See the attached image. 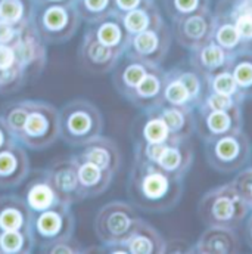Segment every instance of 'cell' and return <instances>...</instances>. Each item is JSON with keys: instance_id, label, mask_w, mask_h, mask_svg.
Masks as SVG:
<instances>
[{"instance_id": "cell-1", "label": "cell", "mask_w": 252, "mask_h": 254, "mask_svg": "<svg viewBox=\"0 0 252 254\" xmlns=\"http://www.w3.org/2000/svg\"><path fill=\"white\" fill-rule=\"evenodd\" d=\"M62 137L71 145H86L102 130V116L89 101L80 99L65 105L59 116Z\"/></svg>"}, {"instance_id": "cell-2", "label": "cell", "mask_w": 252, "mask_h": 254, "mask_svg": "<svg viewBox=\"0 0 252 254\" xmlns=\"http://www.w3.org/2000/svg\"><path fill=\"white\" fill-rule=\"evenodd\" d=\"M25 105L27 117L18 136L30 148L42 149L45 146H49L61 133L59 113L52 105H48L45 102L25 101Z\"/></svg>"}, {"instance_id": "cell-3", "label": "cell", "mask_w": 252, "mask_h": 254, "mask_svg": "<svg viewBox=\"0 0 252 254\" xmlns=\"http://www.w3.org/2000/svg\"><path fill=\"white\" fill-rule=\"evenodd\" d=\"M48 182L61 202L71 204L84 198L74 158L62 160L50 166L48 170Z\"/></svg>"}, {"instance_id": "cell-4", "label": "cell", "mask_w": 252, "mask_h": 254, "mask_svg": "<svg viewBox=\"0 0 252 254\" xmlns=\"http://www.w3.org/2000/svg\"><path fill=\"white\" fill-rule=\"evenodd\" d=\"M28 172V160L24 149L7 145L0 149V187L10 188L22 182Z\"/></svg>"}, {"instance_id": "cell-5", "label": "cell", "mask_w": 252, "mask_h": 254, "mask_svg": "<svg viewBox=\"0 0 252 254\" xmlns=\"http://www.w3.org/2000/svg\"><path fill=\"white\" fill-rule=\"evenodd\" d=\"M118 207L117 202L105 205L96 217V234L102 241L115 243L130 229V217Z\"/></svg>"}, {"instance_id": "cell-6", "label": "cell", "mask_w": 252, "mask_h": 254, "mask_svg": "<svg viewBox=\"0 0 252 254\" xmlns=\"http://www.w3.org/2000/svg\"><path fill=\"white\" fill-rule=\"evenodd\" d=\"M72 223V217L68 216V211L61 208L59 205H50L43 210L42 216L36 222V232L48 240V244L61 238L71 237L72 232L65 231L66 225Z\"/></svg>"}, {"instance_id": "cell-7", "label": "cell", "mask_w": 252, "mask_h": 254, "mask_svg": "<svg viewBox=\"0 0 252 254\" xmlns=\"http://www.w3.org/2000/svg\"><path fill=\"white\" fill-rule=\"evenodd\" d=\"M77 160L89 161L98 166L102 170L114 172L117 167V149L115 145L109 139H103L101 136L92 139L86 143V148L75 157Z\"/></svg>"}, {"instance_id": "cell-8", "label": "cell", "mask_w": 252, "mask_h": 254, "mask_svg": "<svg viewBox=\"0 0 252 254\" xmlns=\"http://www.w3.org/2000/svg\"><path fill=\"white\" fill-rule=\"evenodd\" d=\"M74 161L77 164L78 181H80L84 198L98 195L108 187V182L111 181V172L102 170L93 163L77 160L75 157H74Z\"/></svg>"}, {"instance_id": "cell-9", "label": "cell", "mask_w": 252, "mask_h": 254, "mask_svg": "<svg viewBox=\"0 0 252 254\" xmlns=\"http://www.w3.org/2000/svg\"><path fill=\"white\" fill-rule=\"evenodd\" d=\"M28 216L25 204L16 198H3L0 201V229L3 231H28Z\"/></svg>"}, {"instance_id": "cell-10", "label": "cell", "mask_w": 252, "mask_h": 254, "mask_svg": "<svg viewBox=\"0 0 252 254\" xmlns=\"http://www.w3.org/2000/svg\"><path fill=\"white\" fill-rule=\"evenodd\" d=\"M109 48L111 46L101 43L98 39L87 43V46L81 51V61L84 66L96 72H101L102 69L108 68L106 64L114 57V52Z\"/></svg>"}, {"instance_id": "cell-11", "label": "cell", "mask_w": 252, "mask_h": 254, "mask_svg": "<svg viewBox=\"0 0 252 254\" xmlns=\"http://www.w3.org/2000/svg\"><path fill=\"white\" fill-rule=\"evenodd\" d=\"M55 192L49 182H34L27 192V202L34 210H46L53 204Z\"/></svg>"}, {"instance_id": "cell-12", "label": "cell", "mask_w": 252, "mask_h": 254, "mask_svg": "<svg viewBox=\"0 0 252 254\" xmlns=\"http://www.w3.org/2000/svg\"><path fill=\"white\" fill-rule=\"evenodd\" d=\"M28 231H3L0 235V249L4 253L28 252L24 246Z\"/></svg>"}, {"instance_id": "cell-13", "label": "cell", "mask_w": 252, "mask_h": 254, "mask_svg": "<svg viewBox=\"0 0 252 254\" xmlns=\"http://www.w3.org/2000/svg\"><path fill=\"white\" fill-rule=\"evenodd\" d=\"M22 15V4L19 0H1L0 1V19L6 22H16Z\"/></svg>"}, {"instance_id": "cell-14", "label": "cell", "mask_w": 252, "mask_h": 254, "mask_svg": "<svg viewBox=\"0 0 252 254\" xmlns=\"http://www.w3.org/2000/svg\"><path fill=\"white\" fill-rule=\"evenodd\" d=\"M143 190L151 198L161 196L167 190V181L161 175H149L143 182Z\"/></svg>"}, {"instance_id": "cell-15", "label": "cell", "mask_w": 252, "mask_h": 254, "mask_svg": "<svg viewBox=\"0 0 252 254\" xmlns=\"http://www.w3.org/2000/svg\"><path fill=\"white\" fill-rule=\"evenodd\" d=\"M66 13L61 7H50L45 15V24L50 31H59L66 24Z\"/></svg>"}, {"instance_id": "cell-16", "label": "cell", "mask_w": 252, "mask_h": 254, "mask_svg": "<svg viewBox=\"0 0 252 254\" xmlns=\"http://www.w3.org/2000/svg\"><path fill=\"white\" fill-rule=\"evenodd\" d=\"M120 37H121L120 28L117 25H114V24H105V25H102L99 28V31H98V36H96V39L101 43L106 45V46L117 45L118 40H120Z\"/></svg>"}, {"instance_id": "cell-17", "label": "cell", "mask_w": 252, "mask_h": 254, "mask_svg": "<svg viewBox=\"0 0 252 254\" xmlns=\"http://www.w3.org/2000/svg\"><path fill=\"white\" fill-rule=\"evenodd\" d=\"M167 131H168V127H167V125L164 122L155 120V122H151L146 126V128H145V136L152 143H159V142H162L167 137Z\"/></svg>"}, {"instance_id": "cell-18", "label": "cell", "mask_w": 252, "mask_h": 254, "mask_svg": "<svg viewBox=\"0 0 252 254\" xmlns=\"http://www.w3.org/2000/svg\"><path fill=\"white\" fill-rule=\"evenodd\" d=\"M134 45H136L137 52H140V54H151L156 48V37L151 31H143V33H140L136 37Z\"/></svg>"}, {"instance_id": "cell-19", "label": "cell", "mask_w": 252, "mask_h": 254, "mask_svg": "<svg viewBox=\"0 0 252 254\" xmlns=\"http://www.w3.org/2000/svg\"><path fill=\"white\" fill-rule=\"evenodd\" d=\"M126 25L130 31H143L148 25V18L143 12L134 10L131 13H128L126 18Z\"/></svg>"}, {"instance_id": "cell-20", "label": "cell", "mask_w": 252, "mask_h": 254, "mask_svg": "<svg viewBox=\"0 0 252 254\" xmlns=\"http://www.w3.org/2000/svg\"><path fill=\"white\" fill-rule=\"evenodd\" d=\"M188 96H189V92H188V89L183 86L182 81H180V83H173V84H170L168 89H167V98H168L171 102H174V104H180V102L186 101Z\"/></svg>"}, {"instance_id": "cell-21", "label": "cell", "mask_w": 252, "mask_h": 254, "mask_svg": "<svg viewBox=\"0 0 252 254\" xmlns=\"http://www.w3.org/2000/svg\"><path fill=\"white\" fill-rule=\"evenodd\" d=\"M159 83L153 75H145L143 80L137 84V90L143 96H152L158 92Z\"/></svg>"}, {"instance_id": "cell-22", "label": "cell", "mask_w": 252, "mask_h": 254, "mask_svg": "<svg viewBox=\"0 0 252 254\" xmlns=\"http://www.w3.org/2000/svg\"><path fill=\"white\" fill-rule=\"evenodd\" d=\"M16 64L13 48L7 45H0V71H6Z\"/></svg>"}, {"instance_id": "cell-23", "label": "cell", "mask_w": 252, "mask_h": 254, "mask_svg": "<svg viewBox=\"0 0 252 254\" xmlns=\"http://www.w3.org/2000/svg\"><path fill=\"white\" fill-rule=\"evenodd\" d=\"M145 75H146L145 69L140 65H131V66L127 68L126 72H124V81L128 86L137 87V84L143 80Z\"/></svg>"}, {"instance_id": "cell-24", "label": "cell", "mask_w": 252, "mask_h": 254, "mask_svg": "<svg viewBox=\"0 0 252 254\" xmlns=\"http://www.w3.org/2000/svg\"><path fill=\"white\" fill-rule=\"evenodd\" d=\"M214 86H215V90H217L218 93L230 95V93H233V90H235V80H233L230 75L223 74V75H220V77L215 80Z\"/></svg>"}, {"instance_id": "cell-25", "label": "cell", "mask_w": 252, "mask_h": 254, "mask_svg": "<svg viewBox=\"0 0 252 254\" xmlns=\"http://www.w3.org/2000/svg\"><path fill=\"white\" fill-rule=\"evenodd\" d=\"M238 37H239L238 30H235L233 27H229V25L223 27L218 33V40L224 46H233L238 42Z\"/></svg>"}, {"instance_id": "cell-26", "label": "cell", "mask_w": 252, "mask_h": 254, "mask_svg": "<svg viewBox=\"0 0 252 254\" xmlns=\"http://www.w3.org/2000/svg\"><path fill=\"white\" fill-rule=\"evenodd\" d=\"M217 152L221 158H233L238 154V145L232 139H223L218 143Z\"/></svg>"}, {"instance_id": "cell-27", "label": "cell", "mask_w": 252, "mask_h": 254, "mask_svg": "<svg viewBox=\"0 0 252 254\" xmlns=\"http://www.w3.org/2000/svg\"><path fill=\"white\" fill-rule=\"evenodd\" d=\"M208 123H209V127L214 131H223V130H226L227 126H229V117L224 113L217 111V113H214V114L209 116Z\"/></svg>"}, {"instance_id": "cell-28", "label": "cell", "mask_w": 252, "mask_h": 254, "mask_svg": "<svg viewBox=\"0 0 252 254\" xmlns=\"http://www.w3.org/2000/svg\"><path fill=\"white\" fill-rule=\"evenodd\" d=\"M158 161H159L161 166L165 167V169H174V167L179 164V161H180V155H179L177 151H174V149H167V148H165V151L162 152V155L159 157Z\"/></svg>"}, {"instance_id": "cell-29", "label": "cell", "mask_w": 252, "mask_h": 254, "mask_svg": "<svg viewBox=\"0 0 252 254\" xmlns=\"http://www.w3.org/2000/svg\"><path fill=\"white\" fill-rule=\"evenodd\" d=\"M202 60L206 65L215 66V65L221 64V61H223V52L218 48H214V46L208 48V49H205V52L202 55Z\"/></svg>"}, {"instance_id": "cell-30", "label": "cell", "mask_w": 252, "mask_h": 254, "mask_svg": "<svg viewBox=\"0 0 252 254\" xmlns=\"http://www.w3.org/2000/svg\"><path fill=\"white\" fill-rule=\"evenodd\" d=\"M232 211H233V208H232V204H230V201L229 199H226V198H221V199H218L217 202H215V207H214V214L218 217V219H229L230 216H232Z\"/></svg>"}, {"instance_id": "cell-31", "label": "cell", "mask_w": 252, "mask_h": 254, "mask_svg": "<svg viewBox=\"0 0 252 254\" xmlns=\"http://www.w3.org/2000/svg\"><path fill=\"white\" fill-rule=\"evenodd\" d=\"M130 252L133 253H151L152 246L148 238L143 237H136L130 241Z\"/></svg>"}, {"instance_id": "cell-32", "label": "cell", "mask_w": 252, "mask_h": 254, "mask_svg": "<svg viewBox=\"0 0 252 254\" xmlns=\"http://www.w3.org/2000/svg\"><path fill=\"white\" fill-rule=\"evenodd\" d=\"M235 78L241 83V84H250L252 83V66L248 64L241 65L236 72H235Z\"/></svg>"}, {"instance_id": "cell-33", "label": "cell", "mask_w": 252, "mask_h": 254, "mask_svg": "<svg viewBox=\"0 0 252 254\" xmlns=\"http://www.w3.org/2000/svg\"><path fill=\"white\" fill-rule=\"evenodd\" d=\"M164 123L167 125L168 128L176 130V128H179V127L182 126L183 117H182V114L179 111H167L165 116H164Z\"/></svg>"}, {"instance_id": "cell-34", "label": "cell", "mask_w": 252, "mask_h": 254, "mask_svg": "<svg viewBox=\"0 0 252 254\" xmlns=\"http://www.w3.org/2000/svg\"><path fill=\"white\" fill-rule=\"evenodd\" d=\"M186 30H188V33H189L190 36L199 37L203 33V30H205V24H203V21L201 18H192L186 24Z\"/></svg>"}, {"instance_id": "cell-35", "label": "cell", "mask_w": 252, "mask_h": 254, "mask_svg": "<svg viewBox=\"0 0 252 254\" xmlns=\"http://www.w3.org/2000/svg\"><path fill=\"white\" fill-rule=\"evenodd\" d=\"M13 39V28L9 22L0 19V45H9Z\"/></svg>"}, {"instance_id": "cell-36", "label": "cell", "mask_w": 252, "mask_h": 254, "mask_svg": "<svg viewBox=\"0 0 252 254\" xmlns=\"http://www.w3.org/2000/svg\"><path fill=\"white\" fill-rule=\"evenodd\" d=\"M211 107L217 111H224L230 107V99L227 95H223V93H218L215 96L211 98Z\"/></svg>"}, {"instance_id": "cell-37", "label": "cell", "mask_w": 252, "mask_h": 254, "mask_svg": "<svg viewBox=\"0 0 252 254\" xmlns=\"http://www.w3.org/2000/svg\"><path fill=\"white\" fill-rule=\"evenodd\" d=\"M238 33L244 37H252V16H242L238 21Z\"/></svg>"}, {"instance_id": "cell-38", "label": "cell", "mask_w": 252, "mask_h": 254, "mask_svg": "<svg viewBox=\"0 0 252 254\" xmlns=\"http://www.w3.org/2000/svg\"><path fill=\"white\" fill-rule=\"evenodd\" d=\"M10 136H12L10 128L0 119V149L7 146V145H12V137Z\"/></svg>"}, {"instance_id": "cell-39", "label": "cell", "mask_w": 252, "mask_h": 254, "mask_svg": "<svg viewBox=\"0 0 252 254\" xmlns=\"http://www.w3.org/2000/svg\"><path fill=\"white\" fill-rule=\"evenodd\" d=\"M182 83H183V86L188 89L189 93H195V92L198 90V81H196V78H195L193 75H185V77L182 78Z\"/></svg>"}, {"instance_id": "cell-40", "label": "cell", "mask_w": 252, "mask_h": 254, "mask_svg": "<svg viewBox=\"0 0 252 254\" xmlns=\"http://www.w3.org/2000/svg\"><path fill=\"white\" fill-rule=\"evenodd\" d=\"M164 151H165V146H162V145H159V143H153V145L149 148L148 154H149V157H151L152 160L158 161V160H159V157L162 155V152H164Z\"/></svg>"}, {"instance_id": "cell-41", "label": "cell", "mask_w": 252, "mask_h": 254, "mask_svg": "<svg viewBox=\"0 0 252 254\" xmlns=\"http://www.w3.org/2000/svg\"><path fill=\"white\" fill-rule=\"evenodd\" d=\"M108 0H86V4L92 10H102L106 6Z\"/></svg>"}, {"instance_id": "cell-42", "label": "cell", "mask_w": 252, "mask_h": 254, "mask_svg": "<svg viewBox=\"0 0 252 254\" xmlns=\"http://www.w3.org/2000/svg\"><path fill=\"white\" fill-rule=\"evenodd\" d=\"M176 1L182 10H192L196 4V0H176Z\"/></svg>"}, {"instance_id": "cell-43", "label": "cell", "mask_w": 252, "mask_h": 254, "mask_svg": "<svg viewBox=\"0 0 252 254\" xmlns=\"http://www.w3.org/2000/svg\"><path fill=\"white\" fill-rule=\"evenodd\" d=\"M139 0H118V4L124 9H133Z\"/></svg>"}, {"instance_id": "cell-44", "label": "cell", "mask_w": 252, "mask_h": 254, "mask_svg": "<svg viewBox=\"0 0 252 254\" xmlns=\"http://www.w3.org/2000/svg\"><path fill=\"white\" fill-rule=\"evenodd\" d=\"M0 252H1V249H0Z\"/></svg>"}]
</instances>
